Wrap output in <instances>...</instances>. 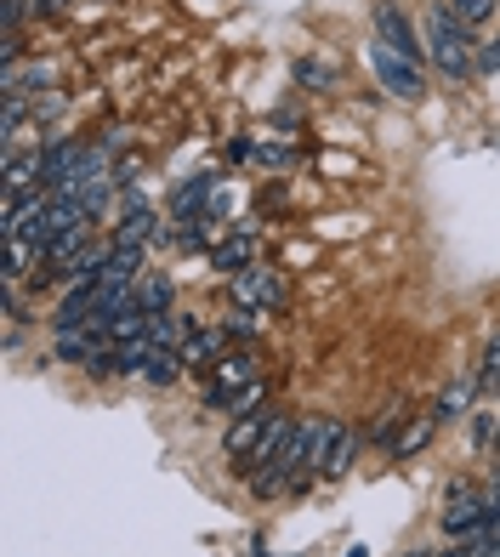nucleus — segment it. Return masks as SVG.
Wrapping results in <instances>:
<instances>
[{
	"label": "nucleus",
	"instance_id": "obj_21",
	"mask_svg": "<svg viewBox=\"0 0 500 557\" xmlns=\"http://www.w3.org/2000/svg\"><path fill=\"white\" fill-rule=\"evenodd\" d=\"M23 12H29V0H7V12H0V23H7V35H17Z\"/></svg>",
	"mask_w": 500,
	"mask_h": 557
},
{
	"label": "nucleus",
	"instance_id": "obj_20",
	"mask_svg": "<svg viewBox=\"0 0 500 557\" xmlns=\"http://www.w3.org/2000/svg\"><path fill=\"white\" fill-rule=\"evenodd\" d=\"M478 69H484V74H500V35L478 46Z\"/></svg>",
	"mask_w": 500,
	"mask_h": 557
},
{
	"label": "nucleus",
	"instance_id": "obj_16",
	"mask_svg": "<svg viewBox=\"0 0 500 557\" xmlns=\"http://www.w3.org/2000/svg\"><path fill=\"white\" fill-rule=\"evenodd\" d=\"M449 12H455L466 29H478V23H489L495 17V0H449Z\"/></svg>",
	"mask_w": 500,
	"mask_h": 557
},
{
	"label": "nucleus",
	"instance_id": "obj_19",
	"mask_svg": "<svg viewBox=\"0 0 500 557\" xmlns=\"http://www.w3.org/2000/svg\"><path fill=\"white\" fill-rule=\"evenodd\" d=\"M228 336H239V342H250L257 336V319H250V308H239V313H228V324H222Z\"/></svg>",
	"mask_w": 500,
	"mask_h": 557
},
{
	"label": "nucleus",
	"instance_id": "obj_8",
	"mask_svg": "<svg viewBox=\"0 0 500 557\" xmlns=\"http://www.w3.org/2000/svg\"><path fill=\"white\" fill-rule=\"evenodd\" d=\"M222 347H228V331H222V324H205V331H193L183 342V364H211V359H222Z\"/></svg>",
	"mask_w": 500,
	"mask_h": 557
},
{
	"label": "nucleus",
	"instance_id": "obj_11",
	"mask_svg": "<svg viewBox=\"0 0 500 557\" xmlns=\"http://www.w3.org/2000/svg\"><path fill=\"white\" fill-rule=\"evenodd\" d=\"M68 199H80L86 216H97V211H103L109 199H114V176H91V183H86V188H74Z\"/></svg>",
	"mask_w": 500,
	"mask_h": 557
},
{
	"label": "nucleus",
	"instance_id": "obj_5",
	"mask_svg": "<svg viewBox=\"0 0 500 557\" xmlns=\"http://www.w3.org/2000/svg\"><path fill=\"white\" fill-rule=\"evenodd\" d=\"M279 296H285V285H279V278H273L267 268H245V273H234V301H239V308L257 313V308H273Z\"/></svg>",
	"mask_w": 500,
	"mask_h": 557
},
{
	"label": "nucleus",
	"instance_id": "obj_23",
	"mask_svg": "<svg viewBox=\"0 0 500 557\" xmlns=\"http://www.w3.org/2000/svg\"><path fill=\"white\" fill-rule=\"evenodd\" d=\"M495 455H500V438H495Z\"/></svg>",
	"mask_w": 500,
	"mask_h": 557
},
{
	"label": "nucleus",
	"instance_id": "obj_6",
	"mask_svg": "<svg viewBox=\"0 0 500 557\" xmlns=\"http://www.w3.org/2000/svg\"><path fill=\"white\" fill-rule=\"evenodd\" d=\"M211 262H216V273H245L250 262H257V234H228V239H216Z\"/></svg>",
	"mask_w": 500,
	"mask_h": 557
},
{
	"label": "nucleus",
	"instance_id": "obj_14",
	"mask_svg": "<svg viewBox=\"0 0 500 557\" xmlns=\"http://www.w3.org/2000/svg\"><path fill=\"white\" fill-rule=\"evenodd\" d=\"M29 268H40V250H35V245H23V239H12V250H7V290H12Z\"/></svg>",
	"mask_w": 500,
	"mask_h": 557
},
{
	"label": "nucleus",
	"instance_id": "obj_22",
	"mask_svg": "<svg viewBox=\"0 0 500 557\" xmlns=\"http://www.w3.org/2000/svg\"><path fill=\"white\" fill-rule=\"evenodd\" d=\"M68 7V0H40V12H63Z\"/></svg>",
	"mask_w": 500,
	"mask_h": 557
},
{
	"label": "nucleus",
	"instance_id": "obj_10",
	"mask_svg": "<svg viewBox=\"0 0 500 557\" xmlns=\"http://www.w3.org/2000/svg\"><path fill=\"white\" fill-rule=\"evenodd\" d=\"M433 433H438V416H433V410H427V416H415L410 433H398V438H392V455H398V461H410L415 449H427Z\"/></svg>",
	"mask_w": 500,
	"mask_h": 557
},
{
	"label": "nucleus",
	"instance_id": "obj_12",
	"mask_svg": "<svg viewBox=\"0 0 500 557\" xmlns=\"http://www.w3.org/2000/svg\"><path fill=\"white\" fill-rule=\"evenodd\" d=\"M142 308L154 313V319L171 313V278L165 273H142Z\"/></svg>",
	"mask_w": 500,
	"mask_h": 557
},
{
	"label": "nucleus",
	"instance_id": "obj_4",
	"mask_svg": "<svg viewBox=\"0 0 500 557\" xmlns=\"http://www.w3.org/2000/svg\"><path fill=\"white\" fill-rule=\"evenodd\" d=\"M273 421H279V410H250V416H239L228 426V455H234V461H257V449L267 444Z\"/></svg>",
	"mask_w": 500,
	"mask_h": 557
},
{
	"label": "nucleus",
	"instance_id": "obj_1",
	"mask_svg": "<svg viewBox=\"0 0 500 557\" xmlns=\"http://www.w3.org/2000/svg\"><path fill=\"white\" fill-rule=\"evenodd\" d=\"M427 52H433V63L449 74V81H466V74L478 69V46L466 40V23L449 7L427 12Z\"/></svg>",
	"mask_w": 500,
	"mask_h": 557
},
{
	"label": "nucleus",
	"instance_id": "obj_15",
	"mask_svg": "<svg viewBox=\"0 0 500 557\" xmlns=\"http://www.w3.org/2000/svg\"><path fill=\"white\" fill-rule=\"evenodd\" d=\"M296 81L313 86V91H330V86H336V69H330V63H313V58H302V63H296Z\"/></svg>",
	"mask_w": 500,
	"mask_h": 557
},
{
	"label": "nucleus",
	"instance_id": "obj_13",
	"mask_svg": "<svg viewBox=\"0 0 500 557\" xmlns=\"http://www.w3.org/2000/svg\"><path fill=\"white\" fill-rule=\"evenodd\" d=\"M472 393H478V382H455V387H449V393L433 404V416H438V421H455L466 404H472Z\"/></svg>",
	"mask_w": 500,
	"mask_h": 557
},
{
	"label": "nucleus",
	"instance_id": "obj_3",
	"mask_svg": "<svg viewBox=\"0 0 500 557\" xmlns=\"http://www.w3.org/2000/svg\"><path fill=\"white\" fill-rule=\"evenodd\" d=\"M375 40H387L392 52H404L410 63H421V58H427V46H421L415 23H410V12L398 7V0H375Z\"/></svg>",
	"mask_w": 500,
	"mask_h": 557
},
{
	"label": "nucleus",
	"instance_id": "obj_17",
	"mask_svg": "<svg viewBox=\"0 0 500 557\" xmlns=\"http://www.w3.org/2000/svg\"><path fill=\"white\" fill-rule=\"evenodd\" d=\"M478 387L500 393V331H495V336H489V347H484V364H478Z\"/></svg>",
	"mask_w": 500,
	"mask_h": 557
},
{
	"label": "nucleus",
	"instance_id": "obj_2",
	"mask_svg": "<svg viewBox=\"0 0 500 557\" xmlns=\"http://www.w3.org/2000/svg\"><path fill=\"white\" fill-rule=\"evenodd\" d=\"M370 69L382 74V86H387L392 97H404V103L427 97V74H421V63H410L404 52H392L387 40H370Z\"/></svg>",
	"mask_w": 500,
	"mask_h": 557
},
{
	"label": "nucleus",
	"instance_id": "obj_9",
	"mask_svg": "<svg viewBox=\"0 0 500 557\" xmlns=\"http://www.w3.org/2000/svg\"><path fill=\"white\" fill-rule=\"evenodd\" d=\"M103 278H137V268H142V245H114V250H103Z\"/></svg>",
	"mask_w": 500,
	"mask_h": 557
},
{
	"label": "nucleus",
	"instance_id": "obj_7",
	"mask_svg": "<svg viewBox=\"0 0 500 557\" xmlns=\"http://www.w3.org/2000/svg\"><path fill=\"white\" fill-rule=\"evenodd\" d=\"M353 455H359V433L347 421H336V438H330V449H324V478H341L347 467H353Z\"/></svg>",
	"mask_w": 500,
	"mask_h": 557
},
{
	"label": "nucleus",
	"instance_id": "obj_18",
	"mask_svg": "<svg viewBox=\"0 0 500 557\" xmlns=\"http://www.w3.org/2000/svg\"><path fill=\"white\" fill-rule=\"evenodd\" d=\"M500 438V416H489V410H472V444H495Z\"/></svg>",
	"mask_w": 500,
	"mask_h": 557
}]
</instances>
